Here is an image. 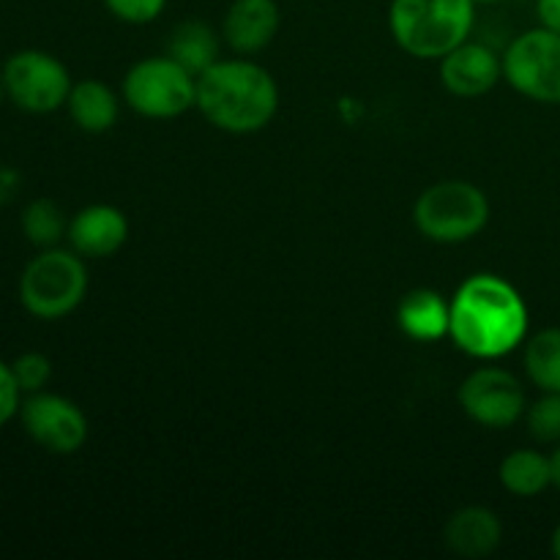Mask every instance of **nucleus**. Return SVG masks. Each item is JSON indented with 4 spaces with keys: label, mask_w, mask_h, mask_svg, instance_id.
<instances>
[{
    "label": "nucleus",
    "mask_w": 560,
    "mask_h": 560,
    "mask_svg": "<svg viewBox=\"0 0 560 560\" xmlns=\"http://www.w3.org/2000/svg\"><path fill=\"white\" fill-rule=\"evenodd\" d=\"M413 222L424 238L438 244H463L476 238L490 222V200L468 180H441L421 191Z\"/></svg>",
    "instance_id": "5"
},
{
    "label": "nucleus",
    "mask_w": 560,
    "mask_h": 560,
    "mask_svg": "<svg viewBox=\"0 0 560 560\" xmlns=\"http://www.w3.org/2000/svg\"><path fill=\"white\" fill-rule=\"evenodd\" d=\"M22 235L36 249H52L66 241L69 233V219L63 217V208L49 197H36L27 202L20 213Z\"/></svg>",
    "instance_id": "19"
},
{
    "label": "nucleus",
    "mask_w": 560,
    "mask_h": 560,
    "mask_svg": "<svg viewBox=\"0 0 560 560\" xmlns=\"http://www.w3.org/2000/svg\"><path fill=\"white\" fill-rule=\"evenodd\" d=\"M552 552H556V558L560 560V523H558L556 534H552Z\"/></svg>",
    "instance_id": "28"
},
{
    "label": "nucleus",
    "mask_w": 560,
    "mask_h": 560,
    "mask_svg": "<svg viewBox=\"0 0 560 560\" xmlns=\"http://www.w3.org/2000/svg\"><path fill=\"white\" fill-rule=\"evenodd\" d=\"M528 337V306L514 284L495 273H474L452 299L448 339L465 355L495 361L517 350Z\"/></svg>",
    "instance_id": "1"
},
{
    "label": "nucleus",
    "mask_w": 560,
    "mask_h": 560,
    "mask_svg": "<svg viewBox=\"0 0 560 560\" xmlns=\"http://www.w3.org/2000/svg\"><path fill=\"white\" fill-rule=\"evenodd\" d=\"M16 419L38 448L58 457L77 454L88 441V416L82 413L80 405L47 388L25 394Z\"/></svg>",
    "instance_id": "9"
},
{
    "label": "nucleus",
    "mask_w": 560,
    "mask_h": 560,
    "mask_svg": "<svg viewBox=\"0 0 560 560\" xmlns=\"http://www.w3.org/2000/svg\"><path fill=\"white\" fill-rule=\"evenodd\" d=\"M397 323L405 337L416 342H438L448 337V328H452V301H446L435 290H410L399 301Z\"/></svg>",
    "instance_id": "15"
},
{
    "label": "nucleus",
    "mask_w": 560,
    "mask_h": 560,
    "mask_svg": "<svg viewBox=\"0 0 560 560\" xmlns=\"http://www.w3.org/2000/svg\"><path fill=\"white\" fill-rule=\"evenodd\" d=\"M525 372L536 388L560 394V328H545L528 339Z\"/></svg>",
    "instance_id": "20"
},
{
    "label": "nucleus",
    "mask_w": 560,
    "mask_h": 560,
    "mask_svg": "<svg viewBox=\"0 0 560 560\" xmlns=\"http://www.w3.org/2000/svg\"><path fill=\"white\" fill-rule=\"evenodd\" d=\"M550 465H552V487H558L560 490V446L552 452Z\"/></svg>",
    "instance_id": "27"
},
{
    "label": "nucleus",
    "mask_w": 560,
    "mask_h": 560,
    "mask_svg": "<svg viewBox=\"0 0 560 560\" xmlns=\"http://www.w3.org/2000/svg\"><path fill=\"white\" fill-rule=\"evenodd\" d=\"M525 424L539 443H560V394L545 392L525 410Z\"/></svg>",
    "instance_id": "21"
},
{
    "label": "nucleus",
    "mask_w": 560,
    "mask_h": 560,
    "mask_svg": "<svg viewBox=\"0 0 560 560\" xmlns=\"http://www.w3.org/2000/svg\"><path fill=\"white\" fill-rule=\"evenodd\" d=\"M501 485L506 492L517 498H536L552 485V465L550 457L534 448H517L509 457H503L501 470Z\"/></svg>",
    "instance_id": "18"
},
{
    "label": "nucleus",
    "mask_w": 560,
    "mask_h": 560,
    "mask_svg": "<svg viewBox=\"0 0 560 560\" xmlns=\"http://www.w3.org/2000/svg\"><path fill=\"white\" fill-rule=\"evenodd\" d=\"M22 186V175L9 164H0V208L9 206Z\"/></svg>",
    "instance_id": "25"
},
{
    "label": "nucleus",
    "mask_w": 560,
    "mask_h": 560,
    "mask_svg": "<svg viewBox=\"0 0 560 560\" xmlns=\"http://www.w3.org/2000/svg\"><path fill=\"white\" fill-rule=\"evenodd\" d=\"M459 408L487 430H506L528 410L523 383L501 366H479L459 386Z\"/></svg>",
    "instance_id": "10"
},
{
    "label": "nucleus",
    "mask_w": 560,
    "mask_h": 560,
    "mask_svg": "<svg viewBox=\"0 0 560 560\" xmlns=\"http://www.w3.org/2000/svg\"><path fill=\"white\" fill-rule=\"evenodd\" d=\"M9 364L22 394L44 392V388L49 386V381H52V361H49V355L38 353V350L20 353L14 361H9Z\"/></svg>",
    "instance_id": "22"
},
{
    "label": "nucleus",
    "mask_w": 560,
    "mask_h": 560,
    "mask_svg": "<svg viewBox=\"0 0 560 560\" xmlns=\"http://www.w3.org/2000/svg\"><path fill=\"white\" fill-rule=\"evenodd\" d=\"M16 295L22 310L36 320H63L80 310L88 295L85 257L77 255L71 246L38 249V255H33L22 268Z\"/></svg>",
    "instance_id": "4"
},
{
    "label": "nucleus",
    "mask_w": 560,
    "mask_h": 560,
    "mask_svg": "<svg viewBox=\"0 0 560 560\" xmlns=\"http://www.w3.org/2000/svg\"><path fill=\"white\" fill-rule=\"evenodd\" d=\"M476 0H392L388 27L399 47L419 60H441L476 25Z\"/></svg>",
    "instance_id": "3"
},
{
    "label": "nucleus",
    "mask_w": 560,
    "mask_h": 560,
    "mask_svg": "<svg viewBox=\"0 0 560 560\" xmlns=\"http://www.w3.org/2000/svg\"><path fill=\"white\" fill-rule=\"evenodd\" d=\"M197 109L228 135H255L279 109V85L271 71L246 58H230L197 77Z\"/></svg>",
    "instance_id": "2"
},
{
    "label": "nucleus",
    "mask_w": 560,
    "mask_h": 560,
    "mask_svg": "<svg viewBox=\"0 0 560 560\" xmlns=\"http://www.w3.org/2000/svg\"><path fill=\"white\" fill-rule=\"evenodd\" d=\"M503 77V58L481 42H463L441 58V82L452 96L479 98Z\"/></svg>",
    "instance_id": "11"
},
{
    "label": "nucleus",
    "mask_w": 560,
    "mask_h": 560,
    "mask_svg": "<svg viewBox=\"0 0 560 560\" xmlns=\"http://www.w3.org/2000/svg\"><path fill=\"white\" fill-rule=\"evenodd\" d=\"M5 98L31 115H49L66 107L74 80L63 60L44 49H20L9 55L0 69Z\"/></svg>",
    "instance_id": "7"
},
{
    "label": "nucleus",
    "mask_w": 560,
    "mask_h": 560,
    "mask_svg": "<svg viewBox=\"0 0 560 560\" xmlns=\"http://www.w3.org/2000/svg\"><path fill=\"white\" fill-rule=\"evenodd\" d=\"M443 536H446V547L454 556L479 560L492 556L501 547L503 525L492 509L465 506L448 517Z\"/></svg>",
    "instance_id": "14"
},
{
    "label": "nucleus",
    "mask_w": 560,
    "mask_h": 560,
    "mask_svg": "<svg viewBox=\"0 0 560 560\" xmlns=\"http://www.w3.org/2000/svg\"><path fill=\"white\" fill-rule=\"evenodd\" d=\"M104 9L126 25H148L167 9V0H102Z\"/></svg>",
    "instance_id": "23"
},
{
    "label": "nucleus",
    "mask_w": 560,
    "mask_h": 560,
    "mask_svg": "<svg viewBox=\"0 0 560 560\" xmlns=\"http://www.w3.org/2000/svg\"><path fill=\"white\" fill-rule=\"evenodd\" d=\"M124 102L142 118H180L197 107V77L175 63L167 52L142 58L126 71Z\"/></svg>",
    "instance_id": "6"
},
{
    "label": "nucleus",
    "mask_w": 560,
    "mask_h": 560,
    "mask_svg": "<svg viewBox=\"0 0 560 560\" xmlns=\"http://www.w3.org/2000/svg\"><path fill=\"white\" fill-rule=\"evenodd\" d=\"M66 241L85 260H104L124 249V244L129 241V219L120 208L93 202V206L80 208L69 219Z\"/></svg>",
    "instance_id": "12"
},
{
    "label": "nucleus",
    "mask_w": 560,
    "mask_h": 560,
    "mask_svg": "<svg viewBox=\"0 0 560 560\" xmlns=\"http://www.w3.org/2000/svg\"><path fill=\"white\" fill-rule=\"evenodd\" d=\"M479 5H495V3H506V0H476Z\"/></svg>",
    "instance_id": "29"
},
{
    "label": "nucleus",
    "mask_w": 560,
    "mask_h": 560,
    "mask_svg": "<svg viewBox=\"0 0 560 560\" xmlns=\"http://www.w3.org/2000/svg\"><path fill=\"white\" fill-rule=\"evenodd\" d=\"M5 102V85H3V74H0V104Z\"/></svg>",
    "instance_id": "30"
},
{
    "label": "nucleus",
    "mask_w": 560,
    "mask_h": 560,
    "mask_svg": "<svg viewBox=\"0 0 560 560\" xmlns=\"http://www.w3.org/2000/svg\"><path fill=\"white\" fill-rule=\"evenodd\" d=\"M66 109H69L71 124L80 131H85V135H104V131H109L118 124L120 102L113 88L91 77V80H80L71 85Z\"/></svg>",
    "instance_id": "16"
},
{
    "label": "nucleus",
    "mask_w": 560,
    "mask_h": 560,
    "mask_svg": "<svg viewBox=\"0 0 560 560\" xmlns=\"http://www.w3.org/2000/svg\"><path fill=\"white\" fill-rule=\"evenodd\" d=\"M22 397H25V394H22L20 386H16L14 372H11V364H9V361L0 359V430H3L5 424H11V421L16 419V413H20Z\"/></svg>",
    "instance_id": "24"
},
{
    "label": "nucleus",
    "mask_w": 560,
    "mask_h": 560,
    "mask_svg": "<svg viewBox=\"0 0 560 560\" xmlns=\"http://www.w3.org/2000/svg\"><path fill=\"white\" fill-rule=\"evenodd\" d=\"M167 55L184 66L189 74L200 77L219 60V36L211 25L200 20H186L170 33Z\"/></svg>",
    "instance_id": "17"
},
{
    "label": "nucleus",
    "mask_w": 560,
    "mask_h": 560,
    "mask_svg": "<svg viewBox=\"0 0 560 560\" xmlns=\"http://www.w3.org/2000/svg\"><path fill=\"white\" fill-rule=\"evenodd\" d=\"M282 11L277 0H233L224 11L222 38L238 55H257L277 38Z\"/></svg>",
    "instance_id": "13"
},
{
    "label": "nucleus",
    "mask_w": 560,
    "mask_h": 560,
    "mask_svg": "<svg viewBox=\"0 0 560 560\" xmlns=\"http://www.w3.org/2000/svg\"><path fill=\"white\" fill-rule=\"evenodd\" d=\"M503 58V80L539 104H560V33L534 27L514 38Z\"/></svg>",
    "instance_id": "8"
},
{
    "label": "nucleus",
    "mask_w": 560,
    "mask_h": 560,
    "mask_svg": "<svg viewBox=\"0 0 560 560\" xmlns=\"http://www.w3.org/2000/svg\"><path fill=\"white\" fill-rule=\"evenodd\" d=\"M536 16L541 27L560 33V0H536Z\"/></svg>",
    "instance_id": "26"
}]
</instances>
